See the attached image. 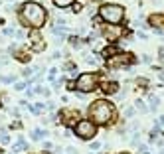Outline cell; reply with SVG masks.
<instances>
[{
	"instance_id": "6da1fadb",
	"label": "cell",
	"mask_w": 164,
	"mask_h": 154,
	"mask_svg": "<svg viewBox=\"0 0 164 154\" xmlns=\"http://www.w3.org/2000/svg\"><path fill=\"white\" fill-rule=\"evenodd\" d=\"M47 20V12L40 2H24L20 6V22L34 30H40Z\"/></svg>"
},
{
	"instance_id": "7a4b0ae2",
	"label": "cell",
	"mask_w": 164,
	"mask_h": 154,
	"mask_svg": "<svg viewBox=\"0 0 164 154\" xmlns=\"http://www.w3.org/2000/svg\"><path fill=\"white\" fill-rule=\"evenodd\" d=\"M89 117H91V122H93V125H107V122H111L113 117H115V107H113L109 101H105V99H99V101L91 103Z\"/></svg>"
},
{
	"instance_id": "3957f363",
	"label": "cell",
	"mask_w": 164,
	"mask_h": 154,
	"mask_svg": "<svg viewBox=\"0 0 164 154\" xmlns=\"http://www.w3.org/2000/svg\"><path fill=\"white\" fill-rule=\"evenodd\" d=\"M99 16L107 24H121L125 18V8L121 4H103L99 8Z\"/></svg>"
},
{
	"instance_id": "277c9868",
	"label": "cell",
	"mask_w": 164,
	"mask_h": 154,
	"mask_svg": "<svg viewBox=\"0 0 164 154\" xmlns=\"http://www.w3.org/2000/svg\"><path fill=\"white\" fill-rule=\"evenodd\" d=\"M75 136H79L81 140H91L95 134H97V125H93L91 121L83 119V121H77L73 126Z\"/></svg>"
},
{
	"instance_id": "5b68a950",
	"label": "cell",
	"mask_w": 164,
	"mask_h": 154,
	"mask_svg": "<svg viewBox=\"0 0 164 154\" xmlns=\"http://www.w3.org/2000/svg\"><path fill=\"white\" fill-rule=\"evenodd\" d=\"M97 87V75L95 73H81L75 81V89H79L81 93H91Z\"/></svg>"
},
{
	"instance_id": "8992f818",
	"label": "cell",
	"mask_w": 164,
	"mask_h": 154,
	"mask_svg": "<svg viewBox=\"0 0 164 154\" xmlns=\"http://www.w3.org/2000/svg\"><path fill=\"white\" fill-rule=\"evenodd\" d=\"M44 47H46V44H44L42 34L38 32V30L30 32V50H34V51H42Z\"/></svg>"
},
{
	"instance_id": "52a82bcc",
	"label": "cell",
	"mask_w": 164,
	"mask_h": 154,
	"mask_svg": "<svg viewBox=\"0 0 164 154\" xmlns=\"http://www.w3.org/2000/svg\"><path fill=\"white\" fill-rule=\"evenodd\" d=\"M59 117L65 125H73V122H77V119H79V111H75V109H63V111L59 113Z\"/></svg>"
},
{
	"instance_id": "ba28073f",
	"label": "cell",
	"mask_w": 164,
	"mask_h": 154,
	"mask_svg": "<svg viewBox=\"0 0 164 154\" xmlns=\"http://www.w3.org/2000/svg\"><path fill=\"white\" fill-rule=\"evenodd\" d=\"M103 34H105V38H107L109 42H115V40H117V38L123 34V30L117 28V26H109V28H105Z\"/></svg>"
},
{
	"instance_id": "9c48e42d",
	"label": "cell",
	"mask_w": 164,
	"mask_h": 154,
	"mask_svg": "<svg viewBox=\"0 0 164 154\" xmlns=\"http://www.w3.org/2000/svg\"><path fill=\"white\" fill-rule=\"evenodd\" d=\"M12 51H14V57H16L18 61H28V59H30V53H28L26 50H22V47H18V46H16Z\"/></svg>"
},
{
	"instance_id": "30bf717a",
	"label": "cell",
	"mask_w": 164,
	"mask_h": 154,
	"mask_svg": "<svg viewBox=\"0 0 164 154\" xmlns=\"http://www.w3.org/2000/svg\"><path fill=\"white\" fill-rule=\"evenodd\" d=\"M30 136H32V140H42L44 136H47V131H44V128H34V131L30 132Z\"/></svg>"
},
{
	"instance_id": "8fae6325",
	"label": "cell",
	"mask_w": 164,
	"mask_h": 154,
	"mask_svg": "<svg viewBox=\"0 0 164 154\" xmlns=\"http://www.w3.org/2000/svg\"><path fill=\"white\" fill-rule=\"evenodd\" d=\"M20 150H28V142H26L22 136H18V140H16V146H14V150H12V152L18 154Z\"/></svg>"
},
{
	"instance_id": "7c38bea8",
	"label": "cell",
	"mask_w": 164,
	"mask_h": 154,
	"mask_svg": "<svg viewBox=\"0 0 164 154\" xmlns=\"http://www.w3.org/2000/svg\"><path fill=\"white\" fill-rule=\"evenodd\" d=\"M103 91H105L107 95H115V93H117V83H105Z\"/></svg>"
},
{
	"instance_id": "4fadbf2b",
	"label": "cell",
	"mask_w": 164,
	"mask_h": 154,
	"mask_svg": "<svg viewBox=\"0 0 164 154\" xmlns=\"http://www.w3.org/2000/svg\"><path fill=\"white\" fill-rule=\"evenodd\" d=\"M53 4H56L57 8H67V6L73 4V0H53Z\"/></svg>"
},
{
	"instance_id": "5bb4252c",
	"label": "cell",
	"mask_w": 164,
	"mask_h": 154,
	"mask_svg": "<svg viewBox=\"0 0 164 154\" xmlns=\"http://www.w3.org/2000/svg\"><path fill=\"white\" fill-rule=\"evenodd\" d=\"M67 42H69L71 47H79V46H81V40H79L77 36H69V38H67Z\"/></svg>"
},
{
	"instance_id": "9a60e30c",
	"label": "cell",
	"mask_w": 164,
	"mask_h": 154,
	"mask_svg": "<svg viewBox=\"0 0 164 154\" xmlns=\"http://www.w3.org/2000/svg\"><path fill=\"white\" fill-rule=\"evenodd\" d=\"M150 24H152L154 28H156V24H158V26H164V16H152V18H150Z\"/></svg>"
},
{
	"instance_id": "2e32d148",
	"label": "cell",
	"mask_w": 164,
	"mask_h": 154,
	"mask_svg": "<svg viewBox=\"0 0 164 154\" xmlns=\"http://www.w3.org/2000/svg\"><path fill=\"white\" fill-rule=\"evenodd\" d=\"M0 142H2V144H8L10 142V136H8V132H6L4 128L0 131Z\"/></svg>"
},
{
	"instance_id": "e0dca14e",
	"label": "cell",
	"mask_w": 164,
	"mask_h": 154,
	"mask_svg": "<svg viewBox=\"0 0 164 154\" xmlns=\"http://www.w3.org/2000/svg\"><path fill=\"white\" fill-rule=\"evenodd\" d=\"M148 101H150V105H152V109H154V107H158V103H160V99H158V97H156V95H150V97H148Z\"/></svg>"
},
{
	"instance_id": "ac0fdd59",
	"label": "cell",
	"mask_w": 164,
	"mask_h": 154,
	"mask_svg": "<svg viewBox=\"0 0 164 154\" xmlns=\"http://www.w3.org/2000/svg\"><path fill=\"white\" fill-rule=\"evenodd\" d=\"M136 109H138V111H142V113H146V111H148V107H146V105H144V101H141V99L136 101Z\"/></svg>"
},
{
	"instance_id": "d6986e66",
	"label": "cell",
	"mask_w": 164,
	"mask_h": 154,
	"mask_svg": "<svg viewBox=\"0 0 164 154\" xmlns=\"http://www.w3.org/2000/svg\"><path fill=\"white\" fill-rule=\"evenodd\" d=\"M56 73H57V69H56V67H52V69H50V75H47V77H50V81L56 79Z\"/></svg>"
},
{
	"instance_id": "ffe728a7",
	"label": "cell",
	"mask_w": 164,
	"mask_h": 154,
	"mask_svg": "<svg viewBox=\"0 0 164 154\" xmlns=\"http://www.w3.org/2000/svg\"><path fill=\"white\" fill-rule=\"evenodd\" d=\"M32 73H34V69H32V67H26V69L22 71V75H24V77H30Z\"/></svg>"
},
{
	"instance_id": "44dd1931",
	"label": "cell",
	"mask_w": 164,
	"mask_h": 154,
	"mask_svg": "<svg viewBox=\"0 0 164 154\" xmlns=\"http://www.w3.org/2000/svg\"><path fill=\"white\" fill-rule=\"evenodd\" d=\"M24 87H26V83H24V81H18V83L14 85V89H16V91H22Z\"/></svg>"
},
{
	"instance_id": "7402d4cb",
	"label": "cell",
	"mask_w": 164,
	"mask_h": 154,
	"mask_svg": "<svg viewBox=\"0 0 164 154\" xmlns=\"http://www.w3.org/2000/svg\"><path fill=\"white\" fill-rule=\"evenodd\" d=\"M85 61H87V63H93V65H95V63H97V57H95V56H87V59H85Z\"/></svg>"
},
{
	"instance_id": "603a6c76",
	"label": "cell",
	"mask_w": 164,
	"mask_h": 154,
	"mask_svg": "<svg viewBox=\"0 0 164 154\" xmlns=\"http://www.w3.org/2000/svg\"><path fill=\"white\" fill-rule=\"evenodd\" d=\"M132 115H135V109H127L125 111V117H132Z\"/></svg>"
},
{
	"instance_id": "cb8c5ba5",
	"label": "cell",
	"mask_w": 164,
	"mask_h": 154,
	"mask_svg": "<svg viewBox=\"0 0 164 154\" xmlns=\"http://www.w3.org/2000/svg\"><path fill=\"white\" fill-rule=\"evenodd\" d=\"M73 12H75V14H77V12H81V4H79V2H77V4H73Z\"/></svg>"
},
{
	"instance_id": "d4e9b609",
	"label": "cell",
	"mask_w": 164,
	"mask_h": 154,
	"mask_svg": "<svg viewBox=\"0 0 164 154\" xmlns=\"http://www.w3.org/2000/svg\"><path fill=\"white\" fill-rule=\"evenodd\" d=\"M156 126H164V115L158 119V121H156Z\"/></svg>"
},
{
	"instance_id": "484cf974",
	"label": "cell",
	"mask_w": 164,
	"mask_h": 154,
	"mask_svg": "<svg viewBox=\"0 0 164 154\" xmlns=\"http://www.w3.org/2000/svg\"><path fill=\"white\" fill-rule=\"evenodd\" d=\"M101 146V142H91V150H97Z\"/></svg>"
},
{
	"instance_id": "4316f807",
	"label": "cell",
	"mask_w": 164,
	"mask_h": 154,
	"mask_svg": "<svg viewBox=\"0 0 164 154\" xmlns=\"http://www.w3.org/2000/svg\"><path fill=\"white\" fill-rule=\"evenodd\" d=\"M67 152H69V154H79V152H77V150L73 148V146H69V148H67Z\"/></svg>"
},
{
	"instance_id": "83f0119b",
	"label": "cell",
	"mask_w": 164,
	"mask_h": 154,
	"mask_svg": "<svg viewBox=\"0 0 164 154\" xmlns=\"http://www.w3.org/2000/svg\"><path fill=\"white\" fill-rule=\"evenodd\" d=\"M20 126H22V122H18V121L12 122V128H20Z\"/></svg>"
},
{
	"instance_id": "f1b7e54d",
	"label": "cell",
	"mask_w": 164,
	"mask_h": 154,
	"mask_svg": "<svg viewBox=\"0 0 164 154\" xmlns=\"http://www.w3.org/2000/svg\"><path fill=\"white\" fill-rule=\"evenodd\" d=\"M14 36H16V38H22L24 32H22V30H18V32H14Z\"/></svg>"
},
{
	"instance_id": "f546056e",
	"label": "cell",
	"mask_w": 164,
	"mask_h": 154,
	"mask_svg": "<svg viewBox=\"0 0 164 154\" xmlns=\"http://www.w3.org/2000/svg\"><path fill=\"white\" fill-rule=\"evenodd\" d=\"M0 154H4V150H2V148H0Z\"/></svg>"
},
{
	"instance_id": "4dcf8cb0",
	"label": "cell",
	"mask_w": 164,
	"mask_h": 154,
	"mask_svg": "<svg viewBox=\"0 0 164 154\" xmlns=\"http://www.w3.org/2000/svg\"><path fill=\"white\" fill-rule=\"evenodd\" d=\"M10 154H16V152H10Z\"/></svg>"
},
{
	"instance_id": "1f68e13d",
	"label": "cell",
	"mask_w": 164,
	"mask_h": 154,
	"mask_svg": "<svg viewBox=\"0 0 164 154\" xmlns=\"http://www.w3.org/2000/svg\"><path fill=\"white\" fill-rule=\"evenodd\" d=\"M91 154H95V152H91Z\"/></svg>"
}]
</instances>
